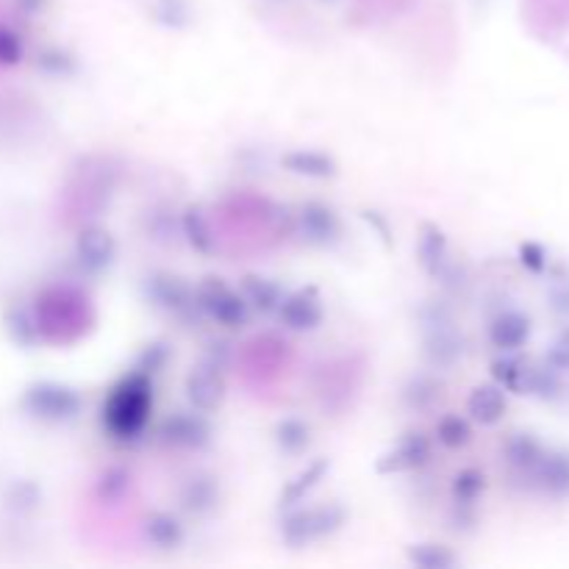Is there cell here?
I'll return each mask as SVG.
<instances>
[{"mask_svg":"<svg viewBox=\"0 0 569 569\" xmlns=\"http://www.w3.org/2000/svg\"><path fill=\"white\" fill-rule=\"evenodd\" d=\"M153 414V378L142 370L123 375L103 406V425L114 439H137Z\"/></svg>","mask_w":569,"mask_h":569,"instance_id":"obj_1","label":"cell"},{"mask_svg":"<svg viewBox=\"0 0 569 569\" xmlns=\"http://www.w3.org/2000/svg\"><path fill=\"white\" fill-rule=\"evenodd\" d=\"M347 520V511L339 503H328V506L314 508H297L284 522H281V539L292 550L314 545L325 536L336 533Z\"/></svg>","mask_w":569,"mask_h":569,"instance_id":"obj_2","label":"cell"},{"mask_svg":"<svg viewBox=\"0 0 569 569\" xmlns=\"http://www.w3.org/2000/svg\"><path fill=\"white\" fill-rule=\"evenodd\" d=\"M195 303L225 328L248 325V300L234 292L223 278H206L203 284L195 286Z\"/></svg>","mask_w":569,"mask_h":569,"instance_id":"obj_3","label":"cell"},{"mask_svg":"<svg viewBox=\"0 0 569 569\" xmlns=\"http://www.w3.org/2000/svg\"><path fill=\"white\" fill-rule=\"evenodd\" d=\"M161 442L175 450H200L211 442V425L203 417V411L198 414L175 411L173 417H167L161 425Z\"/></svg>","mask_w":569,"mask_h":569,"instance_id":"obj_4","label":"cell"},{"mask_svg":"<svg viewBox=\"0 0 569 569\" xmlns=\"http://www.w3.org/2000/svg\"><path fill=\"white\" fill-rule=\"evenodd\" d=\"M34 411H37V417L42 420H50V422H67V420H75L81 409H84V397L78 389L73 386H62V384H42L37 386L34 392Z\"/></svg>","mask_w":569,"mask_h":569,"instance_id":"obj_5","label":"cell"},{"mask_svg":"<svg viewBox=\"0 0 569 569\" xmlns=\"http://www.w3.org/2000/svg\"><path fill=\"white\" fill-rule=\"evenodd\" d=\"M186 397L203 414H211L223 406L225 378L217 364H198L186 375Z\"/></svg>","mask_w":569,"mask_h":569,"instance_id":"obj_6","label":"cell"},{"mask_svg":"<svg viewBox=\"0 0 569 569\" xmlns=\"http://www.w3.org/2000/svg\"><path fill=\"white\" fill-rule=\"evenodd\" d=\"M431 458V442L425 433H406L395 447H389L384 456L378 458L375 470L381 475H397V472L420 470Z\"/></svg>","mask_w":569,"mask_h":569,"instance_id":"obj_7","label":"cell"},{"mask_svg":"<svg viewBox=\"0 0 569 569\" xmlns=\"http://www.w3.org/2000/svg\"><path fill=\"white\" fill-rule=\"evenodd\" d=\"M75 256L84 264V270L89 273H103L112 267V261L117 259V242L114 236L100 228V225H89L84 228L78 239H75Z\"/></svg>","mask_w":569,"mask_h":569,"instance_id":"obj_8","label":"cell"},{"mask_svg":"<svg viewBox=\"0 0 569 569\" xmlns=\"http://www.w3.org/2000/svg\"><path fill=\"white\" fill-rule=\"evenodd\" d=\"M278 320L284 322L292 331H311L322 322V300L314 289H297L292 295H284L278 303Z\"/></svg>","mask_w":569,"mask_h":569,"instance_id":"obj_9","label":"cell"},{"mask_svg":"<svg viewBox=\"0 0 569 569\" xmlns=\"http://www.w3.org/2000/svg\"><path fill=\"white\" fill-rule=\"evenodd\" d=\"M297 223H300L303 239L311 242V245H320V248L334 245L339 234H342V223H339L336 211L331 206H325V203H306V206H300Z\"/></svg>","mask_w":569,"mask_h":569,"instance_id":"obj_10","label":"cell"},{"mask_svg":"<svg viewBox=\"0 0 569 569\" xmlns=\"http://www.w3.org/2000/svg\"><path fill=\"white\" fill-rule=\"evenodd\" d=\"M148 289L153 300H156V306L175 311V314H181V311H186L195 303V289H189V286H186L181 278H175V275H153V278H148Z\"/></svg>","mask_w":569,"mask_h":569,"instance_id":"obj_11","label":"cell"},{"mask_svg":"<svg viewBox=\"0 0 569 569\" xmlns=\"http://www.w3.org/2000/svg\"><path fill=\"white\" fill-rule=\"evenodd\" d=\"M417 259L420 267L433 278H439L442 267L447 261V236L439 225L422 223L420 225V239H417Z\"/></svg>","mask_w":569,"mask_h":569,"instance_id":"obj_12","label":"cell"},{"mask_svg":"<svg viewBox=\"0 0 569 569\" xmlns=\"http://www.w3.org/2000/svg\"><path fill=\"white\" fill-rule=\"evenodd\" d=\"M281 164L289 173L309 175V178H331V175H336V161L322 150H289L281 159Z\"/></svg>","mask_w":569,"mask_h":569,"instance_id":"obj_13","label":"cell"},{"mask_svg":"<svg viewBox=\"0 0 569 569\" xmlns=\"http://www.w3.org/2000/svg\"><path fill=\"white\" fill-rule=\"evenodd\" d=\"M145 536L153 547L159 550H175L184 542V525L167 511H156L145 520Z\"/></svg>","mask_w":569,"mask_h":569,"instance_id":"obj_14","label":"cell"},{"mask_svg":"<svg viewBox=\"0 0 569 569\" xmlns=\"http://www.w3.org/2000/svg\"><path fill=\"white\" fill-rule=\"evenodd\" d=\"M220 492H217V483L209 475H195L184 483L181 489V506L186 511H195V514H206L211 508L217 506Z\"/></svg>","mask_w":569,"mask_h":569,"instance_id":"obj_15","label":"cell"},{"mask_svg":"<svg viewBox=\"0 0 569 569\" xmlns=\"http://www.w3.org/2000/svg\"><path fill=\"white\" fill-rule=\"evenodd\" d=\"M328 470H331V461H328V458H317L309 470H303L300 475H295V481L286 483L284 492H281V506H297V503L322 481V475Z\"/></svg>","mask_w":569,"mask_h":569,"instance_id":"obj_16","label":"cell"},{"mask_svg":"<svg viewBox=\"0 0 569 569\" xmlns=\"http://www.w3.org/2000/svg\"><path fill=\"white\" fill-rule=\"evenodd\" d=\"M242 292H245V300L250 306H256L261 311H275L278 303L284 300V289L281 284H275L270 278H259V275H248L242 281Z\"/></svg>","mask_w":569,"mask_h":569,"instance_id":"obj_17","label":"cell"},{"mask_svg":"<svg viewBox=\"0 0 569 569\" xmlns=\"http://www.w3.org/2000/svg\"><path fill=\"white\" fill-rule=\"evenodd\" d=\"M275 445L289 456L303 453L311 445V428L303 420H284L275 428Z\"/></svg>","mask_w":569,"mask_h":569,"instance_id":"obj_18","label":"cell"},{"mask_svg":"<svg viewBox=\"0 0 569 569\" xmlns=\"http://www.w3.org/2000/svg\"><path fill=\"white\" fill-rule=\"evenodd\" d=\"M181 225H184V234L192 248L200 250V253H211L214 250V236H211V228L206 223V214L198 206L186 209Z\"/></svg>","mask_w":569,"mask_h":569,"instance_id":"obj_19","label":"cell"},{"mask_svg":"<svg viewBox=\"0 0 569 569\" xmlns=\"http://www.w3.org/2000/svg\"><path fill=\"white\" fill-rule=\"evenodd\" d=\"M406 556H409L411 564L425 569H447L456 564V556L445 545H411Z\"/></svg>","mask_w":569,"mask_h":569,"instance_id":"obj_20","label":"cell"},{"mask_svg":"<svg viewBox=\"0 0 569 569\" xmlns=\"http://www.w3.org/2000/svg\"><path fill=\"white\" fill-rule=\"evenodd\" d=\"M131 489V475L120 467H112V470H106L103 475L98 478V486H95V492L103 503H117V500H123L125 492Z\"/></svg>","mask_w":569,"mask_h":569,"instance_id":"obj_21","label":"cell"},{"mask_svg":"<svg viewBox=\"0 0 569 569\" xmlns=\"http://www.w3.org/2000/svg\"><path fill=\"white\" fill-rule=\"evenodd\" d=\"M470 436V425L461 420V417H456V414H445L442 420L436 422V439L445 447H450V450L467 445Z\"/></svg>","mask_w":569,"mask_h":569,"instance_id":"obj_22","label":"cell"},{"mask_svg":"<svg viewBox=\"0 0 569 569\" xmlns=\"http://www.w3.org/2000/svg\"><path fill=\"white\" fill-rule=\"evenodd\" d=\"M470 414L481 422H495L500 417V395L497 389L481 386L470 397Z\"/></svg>","mask_w":569,"mask_h":569,"instance_id":"obj_23","label":"cell"},{"mask_svg":"<svg viewBox=\"0 0 569 569\" xmlns=\"http://www.w3.org/2000/svg\"><path fill=\"white\" fill-rule=\"evenodd\" d=\"M153 17L164 23L167 28H181L189 20V9H186V0H156V9Z\"/></svg>","mask_w":569,"mask_h":569,"instance_id":"obj_24","label":"cell"},{"mask_svg":"<svg viewBox=\"0 0 569 569\" xmlns=\"http://www.w3.org/2000/svg\"><path fill=\"white\" fill-rule=\"evenodd\" d=\"M481 489V475L475 470H464L456 475V486H453V492H456L458 500H464V503H470L475 492Z\"/></svg>","mask_w":569,"mask_h":569,"instance_id":"obj_25","label":"cell"}]
</instances>
